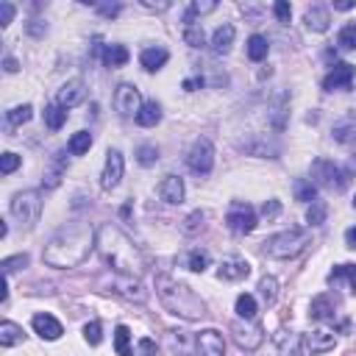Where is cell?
Listing matches in <instances>:
<instances>
[{"instance_id":"6da1fadb","label":"cell","mask_w":356,"mask_h":356,"mask_svg":"<svg viewBox=\"0 0 356 356\" xmlns=\"http://www.w3.org/2000/svg\"><path fill=\"white\" fill-rule=\"evenodd\" d=\"M95 245H97V231L86 222H72V225H64L61 231H56L47 239V245L42 250V259L50 267L70 270V267H78Z\"/></svg>"},{"instance_id":"7a4b0ae2","label":"cell","mask_w":356,"mask_h":356,"mask_svg":"<svg viewBox=\"0 0 356 356\" xmlns=\"http://www.w3.org/2000/svg\"><path fill=\"white\" fill-rule=\"evenodd\" d=\"M97 253L106 261V267H111L117 275H142L145 270V256L139 253V248L134 245V239L117 228L114 222H103L97 225Z\"/></svg>"},{"instance_id":"3957f363","label":"cell","mask_w":356,"mask_h":356,"mask_svg":"<svg viewBox=\"0 0 356 356\" xmlns=\"http://www.w3.org/2000/svg\"><path fill=\"white\" fill-rule=\"evenodd\" d=\"M156 295L161 300V306L175 314V317H184V320H203L209 314L206 309V300L186 284L170 278V275H156Z\"/></svg>"},{"instance_id":"277c9868","label":"cell","mask_w":356,"mask_h":356,"mask_svg":"<svg viewBox=\"0 0 356 356\" xmlns=\"http://www.w3.org/2000/svg\"><path fill=\"white\" fill-rule=\"evenodd\" d=\"M312 242V231L306 228H289V231H278L273 236H267L261 242V253L270 259H295L298 253H303Z\"/></svg>"},{"instance_id":"5b68a950","label":"cell","mask_w":356,"mask_h":356,"mask_svg":"<svg viewBox=\"0 0 356 356\" xmlns=\"http://www.w3.org/2000/svg\"><path fill=\"white\" fill-rule=\"evenodd\" d=\"M312 184L331 189V192H345L350 186V170L331 159H314L312 161Z\"/></svg>"},{"instance_id":"8992f818","label":"cell","mask_w":356,"mask_h":356,"mask_svg":"<svg viewBox=\"0 0 356 356\" xmlns=\"http://www.w3.org/2000/svg\"><path fill=\"white\" fill-rule=\"evenodd\" d=\"M11 217L22 225V228H33L39 222V214H42V195L39 189H22L11 197V206H8Z\"/></svg>"},{"instance_id":"52a82bcc","label":"cell","mask_w":356,"mask_h":356,"mask_svg":"<svg viewBox=\"0 0 356 356\" xmlns=\"http://www.w3.org/2000/svg\"><path fill=\"white\" fill-rule=\"evenodd\" d=\"M186 164H189L192 172H197V175H209L211 167H214V145H211V139L197 136V139L192 142L189 153H186Z\"/></svg>"},{"instance_id":"ba28073f","label":"cell","mask_w":356,"mask_h":356,"mask_svg":"<svg viewBox=\"0 0 356 356\" xmlns=\"http://www.w3.org/2000/svg\"><path fill=\"white\" fill-rule=\"evenodd\" d=\"M231 337L242 350H256L264 342V328L259 323H253V320H242L239 317V320L231 323Z\"/></svg>"},{"instance_id":"9c48e42d","label":"cell","mask_w":356,"mask_h":356,"mask_svg":"<svg viewBox=\"0 0 356 356\" xmlns=\"http://www.w3.org/2000/svg\"><path fill=\"white\" fill-rule=\"evenodd\" d=\"M225 222H228V228H231L234 234H250L259 220H256V211H253L250 203L234 200L231 209H228V214H225Z\"/></svg>"},{"instance_id":"30bf717a","label":"cell","mask_w":356,"mask_h":356,"mask_svg":"<svg viewBox=\"0 0 356 356\" xmlns=\"http://www.w3.org/2000/svg\"><path fill=\"white\" fill-rule=\"evenodd\" d=\"M337 345V337L331 331H323V328H314L309 334H303L298 339V353L300 356H317V353H325V350H334Z\"/></svg>"},{"instance_id":"8fae6325","label":"cell","mask_w":356,"mask_h":356,"mask_svg":"<svg viewBox=\"0 0 356 356\" xmlns=\"http://www.w3.org/2000/svg\"><path fill=\"white\" fill-rule=\"evenodd\" d=\"M111 292L114 295H120V298H125V300H131V303H145L147 300V289H145V284L136 278V275H111Z\"/></svg>"},{"instance_id":"7c38bea8","label":"cell","mask_w":356,"mask_h":356,"mask_svg":"<svg viewBox=\"0 0 356 356\" xmlns=\"http://www.w3.org/2000/svg\"><path fill=\"white\" fill-rule=\"evenodd\" d=\"M114 108L120 117H136L142 108V95L134 83H120L114 89Z\"/></svg>"},{"instance_id":"4fadbf2b","label":"cell","mask_w":356,"mask_h":356,"mask_svg":"<svg viewBox=\"0 0 356 356\" xmlns=\"http://www.w3.org/2000/svg\"><path fill=\"white\" fill-rule=\"evenodd\" d=\"M122 172H125V159L117 147H108L106 153V164H103V172H100V186L106 192H111L120 181H122Z\"/></svg>"},{"instance_id":"5bb4252c","label":"cell","mask_w":356,"mask_h":356,"mask_svg":"<svg viewBox=\"0 0 356 356\" xmlns=\"http://www.w3.org/2000/svg\"><path fill=\"white\" fill-rule=\"evenodd\" d=\"M195 356H225V339L217 328H203L195 337Z\"/></svg>"},{"instance_id":"9a60e30c","label":"cell","mask_w":356,"mask_h":356,"mask_svg":"<svg viewBox=\"0 0 356 356\" xmlns=\"http://www.w3.org/2000/svg\"><path fill=\"white\" fill-rule=\"evenodd\" d=\"M86 97V83L81 78H72L67 83H61V89L56 92V103L64 106V108H75L78 103H83Z\"/></svg>"},{"instance_id":"2e32d148","label":"cell","mask_w":356,"mask_h":356,"mask_svg":"<svg viewBox=\"0 0 356 356\" xmlns=\"http://www.w3.org/2000/svg\"><path fill=\"white\" fill-rule=\"evenodd\" d=\"M353 75H356V70L350 67V64H334L331 67V72L323 78V89L325 92H334V89H350V83H353Z\"/></svg>"},{"instance_id":"e0dca14e","label":"cell","mask_w":356,"mask_h":356,"mask_svg":"<svg viewBox=\"0 0 356 356\" xmlns=\"http://www.w3.org/2000/svg\"><path fill=\"white\" fill-rule=\"evenodd\" d=\"M184 195H186V189H184V181L178 178V175H164L161 178V184H159V197L164 200V203H170V206H181L184 203Z\"/></svg>"},{"instance_id":"ac0fdd59","label":"cell","mask_w":356,"mask_h":356,"mask_svg":"<svg viewBox=\"0 0 356 356\" xmlns=\"http://www.w3.org/2000/svg\"><path fill=\"white\" fill-rule=\"evenodd\" d=\"M248 275H250V264L245 259H239V256H228L217 267V278H222V281H242Z\"/></svg>"},{"instance_id":"d6986e66","label":"cell","mask_w":356,"mask_h":356,"mask_svg":"<svg viewBox=\"0 0 356 356\" xmlns=\"http://www.w3.org/2000/svg\"><path fill=\"white\" fill-rule=\"evenodd\" d=\"M286 114H289V95L286 92H275L270 106H267V117H270V125L275 131H281L286 125Z\"/></svg>"},{"instance_id":"ffe728a7","label":"cell","mask_w":356,"mask_h":356,"mask_svg":"<svg viewBox=\"0 0 356 356\" xmlns=\"http://www.w3.org/2000/svg\"><path fill=\"white\" fill-rule=\"evenodd\" d=\"M31 325H33V331H36L42 339H47V342H53V339H58V337L64 334L61 323H58L53 314H33V317H31Z\"/></svg>"},{"instance_id":"44dd1931","label":"cell","mask_w":356,"mask_h":356,"mask_svg":"<svg viewBox=\"0 0 356 356\" xmlns=\"http://www.w3.org/2000/svg\"><path fill=\"white\" fill-rule=\"evenodd\" d=\"M337 309V298L331 295V292H323V295H317V298H312V303H309V317L312 320H334V312Z\"/></svg>"},{"instance_id":"7402d4cb","label":"cell","mask_w":356,"mask_h":356,"mask_svg":"<svg viewBox=\"0 0 356 356\" xmlns=\"http://www.w3.org/2000/svg\"><path fill=\"white\" fill-rule=\"evenodd\" d=\"M195 350V339L189 337V331H167V353L170 356H192Z\"/></svg>"},{"instance_id":"603a6c76","label":"cell","mask_w":356,"mask_h":356,"mask_svg":"<svg viewBox=\"0 0 356 356\" xmlns=\"http://www.w3.org/2000/svg\"><path fill=\"white\" fill-rule=\"evenodd\" d=\"M331 136H334V142H339V145H353V142H356V117H353V114L339 117V120L331 125Z\"/></svg>"},{"instance_id":"cb8c5ba5","label":"cell","mask_w":356,"mask_h":356,"mask_svg":"<svg viewBox=\"0 0 356 356\" xmlns=\"http://www.w3.org/2000/svg\"><path fill=\"white\" fill-rule=\"evenodd\" d=\"M303 22H306V28H309V31L323 33V31H328L331 14H328V8H325V6H309V8H306V14H303Z\"/></svg>"},{"instance_id":"d4e9b609","label":"cell","mask_w":356,"mask_h":356,"mask_svg":"<svg viewBox=\"0 0 356 356\" xmlns=\"http://www.w3.org/2000/svg\"><path fill=\"white\" fill-rule=\"evenodd\" d=\"M167 58H170V53H167V47H145L142 53H139V64L147 70V72H156V70H161L164 64H167Z\"/></svg>"},{"instance_id":"484cf974","label":"cell","mask_w":356,"mask_h":356,"mask_svg":"<svg viewBox=\"0 0 356 356\" xmlns=\"http://www.w3.org/2000/svg\"><path fill=\"white\" fill-rule=\"evenodd\" d=\"M234 36H236V31H234V25H220L214 33H211V50L217 53V56H225L228 50H231V44H234Z\"/></svg>"},{"instance_id":"4316f807","label":"cell","mask_w":356,"mask_h":356,"mask_svg":"<svg viewBox=\"0 0 356 356\" xmlns=\"http://www.w3.org/2000/svg\"><path fill=\"white\" fill-rule=\"evenodd\" d=\"M339 281H348V289L356 295V264H337L331 273H328V284H339Z\"/></svg>"},{"instance_id":"83f0119b","label":"cell","mask_w":356,"mask_h":356,"mask_svg":"<svg viewBox=\"0 0 356 356\" xmlns=\"http://www.w3.org/2000/svg\"><path fill=\"white\" fill-rule=\"evenodd\" d=\"M184 42L189 44V47H203L206 44V33H203V25L200 22H195L192 17H186L184 19Z\"/></svg>"},{"instance_id":"f1b7e54d","label":"cell","mask_w":356,"mask_h":356,"mask_svg":"<svg viewBox=\"0 0 356 356\" xmlns=\"http://www.w3.org/2000/svg\"><path fill=\"white\" fill-rule=\"evenodd\" d=\"M128 58H131V53H128L125 44H106V47H103V64L111 67V70H114V67H122Z\"/></svg>"},{"instance_id":"f546056e","label":"cell","mask_w":356,"mask_h":356,"mask_svg":"<svg viewBox=\"0 0 356 356\" xmlns=\"http://www.w3.org/2000/svg\"><path fill=\"white\" fill-rule=\"evenodd\" d=\"M259 298L264 306H275L278 300V278L275 275H261L259 278Z\"/></svg>"},{"instance_id":"4dcf8cb0","label":"cell","mask_w":356,"mask_h":356,"mask_svg":"<svg viewBox=\"0 0 356 356\" xmlns=\"http://www.w3.org/2000/svg\"><path fill=\"white\" fill-rule=\"evenodd\" d=\"M159 120H161V106H159L156 100L142 103V108H139V114H136V122H139L142 128H153Z\"/></svg>"},{"instance_id":"1f68e13d","label":"cell","mask_w":356,"mask_h":356,"mask_svg":"<svg viewBox=\"0 0 356 356\" xmlns=\"http://www.w3.org/2000/svg\"><path fill=\"white\" fill-rule=\"evenodd\" d=\"M209 261H211V256H209V250H203V248H192V250L184 256V267L192 270V273H203V270L209 267Z\"/></svg>"},{"instance_id":"d6a6232c","label":"cell","mask_w":356,"mask_h":356,"mask_svg":"<svg viewBox=\"0 0 356 356\" xmlns=\"http://www.w3.org/2000/svg\"><path fill=\"white\" fill-rule=\"evenodd\" d=\"M22 339H25V334H22V328H19L17 323H11V320H3V323H0V345H3V348L19 345Z\"/></svg>"},{"instance_id":"836d02e7","label":"cell","mask_w":356,"mask_h":356,"mask_svg":"<svg viewBox=\"0 0 356 356\" xmlns=\"http://www.w3.org/2000/svg\"><path fill=\"white\" fill-rule=\"evenodd\" d=\"M42 117H44V125H47L50 131H58V128L67 122V108L58 106V103H50V106H44Z\"/></svg>"},{"instance_id":"e575fe53","label":"cell","mask_w":356,"mask_h":356,"mask_svg":"<svg viewBox=\"0 0 356 356\" xmlns=\"http://www.w3.org/2000/svg\"><path fill=\"white\" fill-rule=\"evenodd\" d=\"M267 53H270L267 36L253 33V36L248 39V58H250V61H264V58H267Z\"/></svg>"},{"instance_id":"d590c367","label":"cell","mask_w":356,"mask_h":356,"mask_svg":"<svg viewBox=\"0 0 356 356\" xmlns=\"http://www.w3.org/2000/svg\"><path fill=\"white\" fill-rule=\"evenodd\" d=\"M292 192H295V200H300V203H314L317 200V186L309 178H295Z\"/></svg>"},{"instance_id":"8d00e7d4","label":"cell","mask_w":356,"mask_h":356,"mask_svg":"<svg viewBox=\"0 0 356 356\" xmlns=\"http://www.w3.org/2000/svg\"><path fill=\"white\" fill-rule=\"evenodd\" d=\"M89 147H92V134H89V131H78V134H72L70 142H67V150H70L72 156H83Z\"/></svg>"},{"instance_id":"74e56055","label":"cell","mask_w":356,"mask_h":356,"mask_svg":"<svg viewBox=\"0 0 356 356\" xmlns=\"http://www.w3.org/2000/svg\"><path fill=\"white\" fill-rule=\"evenodd\" d=\"M234 309H236V314H239L242 320H253L259 306H256V298L245 292V295H239V298H236V306H234Z\"/></svg>"},{"instance_id":"f35d334b","label":"cell","mask_w":356,"mask_h":356,"mask_svg":"<svg viewBox=\"0 0 356 356\" xmlns=\"http://www.w3.org/2000/svg\"><path fill=\"white\" fill-rule=\"evenodd\" d=\"M114 350L120 356H134V350H131V331L125 325H117V331H114Z\"/></svg>"},{"instance_id":"ab89813d","label":"cell","mask_w":356,"mask_h":356,"mask_svg":"<svg viewBox=\"0 0 356 356\" xmlns=\"http://www.w3.org/2000/svg\"><path fill=\"white\" fill-rule=\"evenodd\" d=\"M337 44H339V50H356V22H348L339 28Z\"/></svg>"},{"instance_id":"60d3db41","label":"cell","mask_w":356,"mask_h":356,"mask_svg":"<svg viewBox=\"0 0 356 356\" xmlns=\"http://www.w3.org/2000/svg\"><path fill=\"white\" fill-rule=\"evenodd\" d=\"M31 117H33V106H28V103L14 106V108H8V111H6L8 125H22V122H28Z\"/></svg>"},{"instance_id":"b9f144b4","label":"cell","mask_w":356,"mask_h":356,"mask_svg":"<svg viewBox=\"0 0 356 356\" xmlns=\"http://www.w3.org/2000/svg\"><path fill=\"white\" fill-rule=\"evenodd\" d=\"M325 217H328V206H325L323 200L309 203V209H306V222H309V225H323Z\"/></svg>"},{"instance_id":"7bdbcfd3","label":"cell","mask_w":356,"mask_h":356,"mask_svg":"<svg viewBox=\"0 0 356 356\" xmlns=\"http://www.w3.org/2000/svg\"><path fill=\"white\" fill-rule=\"evenodd\" d=\"M203 225H206V214L197 209V211H192V214L184 220V225H181V228H184V234H186V236H195L197 231H203Z\"/></svg>"},{"instance_id":"ee69618b","label":"cell","mask_w":356,"mask_h":356,"mask_svg":"<svg viewBox=\"0 0 356 356\" xmlns=\"http://www.w3.org/2000/svg\"><path fill=\"white\" fill-rule=\"evenodd\" d=\"M217 8V0H192L189 8H186V17H203V14H211Z\"/></svg>"},{"instance_id":"f6af8a7d","label":"cell","mask_w":356,"mask_h":356,"mask_svg":"<svg viewBox=\"0 0 356 356\" xmlns=\"http://www.w3.org/2000/svg\"><path fill=\"white\" fill-rule=\"evenodd\" d=\"M136 161H139L142 167L156 164V161H159V147H156V145H142V147L136 150Z\"/></svg>"},{"instance_id":"bcb514c9","label":"cell","mask_w":356,"mask_h":356,"mask_svg":"<svg viewBox=\"0 0 356 356\" xmlns=\"http://www.w3.org/2000/svg\"><path fill=\"white\" fill-rule=\"evenodd\" d=\"M19 164H22V159H19L17 153H11V150H6V153L0 156V172H3V175H11Z\"/></svg>"},{"instance_id":"7dc6e473","label":"cell","mask_w":356,"mask_h":356,"mask_svg":"<svg viewBox=\"0 0 356 356\" xmlns=\"http://www.w3.org/2000/svg\"><path fill=\"white\" fill-rule=\"evenodd\" d=\"M28 264V253H17V256H8V259H3V275H11L14 270H19V267H25Z\"/></svg>"},{"instance_id":"c3c4849f","label":"cell","mask_w":356,"mask_h":356,"mask_svg":"<svg viewBox=\"0 0 356 356\" xmlns=\"http://www.w3.org/2000/svg\"><path fill=\"white\" fill-rule=\"evenodd\" d=\"M83 339H86L89 345H100L103 331H100V323H97V320H92V323H86V325H83Z\"/></svg>"},{"instance_id":"681fc988","label":"cell","mask_w":356,"mask_h":356,"mask_svg":"<svg viewBox=\"0 0 356 356\" xmlns=\"http://www.w3.org/2000/svg\"><path fill=\"white\" fill-rule=\"evenodd\" d=\"M14 14H17L14 3L3 0V3H0V28H8V25H11V19H14Z\"/></svg>"},{"instance_id":"f907efd6","label":"cell","mask_w":356,"mask_h":356,"mask_svg":"<svg viewBox=\"0 0 356 356\" xmlns=\"http://www.w3.org/2000/svg\"><path fill=\"white\" fill-rule=\"evenodd\" d=\"M278 214H281V200L270 197V200H264V203H261V217L273 220V217H278Z\"/></svg>"},{"instance_id":"816d5d0a","label":"cell","mask_w":356,"mask_h":356,"mask_svg":"<svg viewBox=\"0 0 356 356\" xmlns=\"http://www.w3.org/2000/svg\"><path fill=\"white\" fill-rule=\"evenodd\" d=\"M273 14L278 17V22H289V17H292V8H289V3H286V0H278V3L273 6Z\"/></svg>"},{"instance_id":"f5cc1de1","label":"cell","mask_w":356,"mask_h":356,"mask_svg":"<svg viewBox=\"0 0 356 356\" xmlns=\"http://www.w3.org/2000/svg\"><path fill=\"white\" fill-rule=\"evenodd\" d=\"M139 356H156V342L150 337H142L139 339Z\"/></svg>"},{"instance_id":"db71d44e","label":"cell","mask_w":356,"mask_h":356,"mask_svg":"<svg viewBox=\"0 0 356 356\" xmlns=\"http://www.w3.org/2000/svg\"><path fill=\"white\" fill-rule=\"evenodd\" d=\"M120 3H97V11L103 14V17H117L120 14Z\"/></svg>"},{"instance_id":"11a10c76","label":"cell","mask_w":356,"mask_h":356,"mask_svg":"<svg viewBox=\"0 0 356 356\" xmlns=\"http://www.w3.org/2000/svg\"><path fill=\"white\" fill-rule=\"evenodd\" d=\"M44 31H47V25H44L42 19H33V22H28V33H31V36H42Z\"/></svg>"},{"instance_id":"9f6ffc18","label":"cell","mask_w":356,"mask_h":356,"mask_svg":"<svg viewBox=\"0 0 356 356\" xmlns=\"http://www.w3.org/2000/svg\"><path fill=\"white\" fill-rule=\"evenodd\" d=\"M345 245H348V248H350V250H356V225H353V228H348V231H345Z\"/></svg>"},{"instance_id":"6f0895ef","label":"cell","mask_w":356,"mask_h":356,"mask_svg":"<svg viewBox=\"0 0 356 356\" xmlns=\"http://www.w3.org/2000/svg\"><path fill=\"white\" fill-rule=\"evenodd\" d=\"M3 70H6V72H17V70H19V64H17V58H11V56H6V58H3Z\"/></svg>"},{"instance_id":"680465c9","label":"cell","mask_w":356,"mask_h":356,"mask_svg":"<svg viewBox=\"0 0 356 356\" xmlns=\"http://www.w3.org/2000/svg\"><path fill=\"white\" fill-rule=\"evenodd\" d=\"M197 86H203V78H186V81H184V89H186V92H195Z\"/></svg>"},{"instance_id":"91938a15","label":"cell","mask_w":356,"mask_h":356,"mask_svg":"<svg viewBox=\"0 0 356 356\" xmlns=\"http://www.w3.org/2000/svg\"><path fill=\"white\" fill-rule=\"evenodd\" d=\"M142 6L150 8V11H164V8H170V3H150V0H142Z\"/></svg>"},{"instance_id":"94428289","label":"cell","mask_w":356,"mask_h":356,"mask_svg":"<svg viewBox=\"0 0 356 356\" xmlns=\"http://www.w3.org/2000/svg\"><path fill=\"white\" fill-rule=\"evenodd\" d=\"M353 6H356L353 0H339V3H334V8H337V11H348V8H353Z\"/></svg>"},{"instance_id":"6125c7cd","label":"cell","mask_w":356,"mask_h":356,"mask_svg":"<svg viewBox=\"0 0 356 356\" xmlns=\"http://www.w3.org/2000/svg\"><path fill=\"white\" fill-rule=\"evenodd\" d=\"M353 209H356V197H353Z\"/></svg>"}]
</instances>
